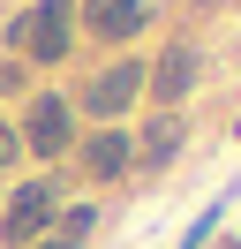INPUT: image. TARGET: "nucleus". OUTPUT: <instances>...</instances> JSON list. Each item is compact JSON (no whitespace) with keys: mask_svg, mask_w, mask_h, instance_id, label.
<instances>
[{"mask_svg":"<svg viewBox=\"0 0 241 249\" xmlns=\"http://www.w3.org/2000/svg\"><path fill=\"white\" fill-rule=\"evenodd\" d=\"M15 38L30 46V61H60L75 38V0H38L23 23H15Z\"/></svg>","mask_w":241,"mask_h":249,"instance_id":"nucleus-1","label":"nucleus"},{"mask_svg":"<svg viewBox=\"0 0 241 249\" xmlns=\"http://www.w3.org/2000/svg\"><path fill=\"white\" fill-rule=\"evenodd\" d=\"M53 181H30V189H15V204H8V219H0V242L8 249H23V242H38L45 227H53Z\"/></svg>","mask_w":241,"mask_h":249,"instance_id":"nucleus-2","label":"nucleus"},{"mask_svg":"<svg viewBox=\"0 0 241 249\" xmlns=\"http://www.w3.org/2000/svg\"><path fill=\"white\" fill-rule=\"evenodd\" d=\"M15 136H23V143H30L38 159H60V151L75 143V113L60 106V98H38V106H30V121L15 128Z\"/></svg>","mask_w":241,"mask_h":249,"instance_id":"nucleus-3","label":"nucleus"},{"mask_svg":"<svg viewBox=\"0 0 241 249\" xmlns=\"http://www.w3.org/2000/svg\"><path fill=\"white\" fill-rule=\"evenodd\" d=\"M136 91H143V61H113V68H98V76H90L83 106H90V113H120Z\"/></svg>","mask_w":241,"mask_h":249,"instance_id":"nucleus-4","label":"nucleus"},{"mask_svg":"<svg viewBox=\"0 0 241 249\" xmlns=\"http://www.w3.org/2000/svg\"><path fill=\"white\" fill-rule=\"evenodd\" d=\"M189 83H196V53H189V46H166L158 68H143V91L158 98V106H181V98H189Z\"/></svg>","mask_w":241,"mask_h":249,"instance_id":"nucleus-5","label":"nucleus"},{"mask_svg":"<svg viewBox=\"0 0 241 249\" xmlns=\"http://www.w3.org/2000/svg\"><path fill=\"white\" fill-rule=\"evenodd\" d=\"M83 166L98 174V181L128 174V166H136V136H128V128H105V136H90V143H83Z\"/></svg>","mask_w":241,"mask_h":249,"instance_id":"nucleus-6","label":"nucleus"},{"mask_svg":"<svg viewBox=\"0 0 241 249\" xmlns=\"http://www.w3.org/2000/svg\"><path fill=\"white\" fill-rule=\"evenodd\" d=\"M83 23L98 38H128V31H143V0H83Z\"/></svg>","mask_w":241,"mask_h":249,"instance_id":"nucleus-7","label":"nucleus"},{"mask_svg":"<svg viewBox=\"0 0 241 249\" xmlns=\"http://www.w3.org/2000/svg\"><path fill=\"white\" fill-rule=\"evenodd\" d=\"M173 151H181V113H158L143 136V159H173Z\"/></svg>","mask_w":241,"mask_h":249,"instance_id":"nucleus-8","label":"nucleus"},{"mask_svg":"<svg viewBox=\"0 0 241 249\" xmlns=\"http://www.w3.org/2000/svg\"><path fill=\"white\" fill-rule=\"evenodd\" d=\"M219 219H226V196H219V204H211V212H196V227H189V234H181V249H204V242H211V234H219Z\"/></svg>","mask_w":241,"mask_h":249,"instance_id":"nucleus-9","label":"nucleus"},{"mask_svg":"<svg viewBox=\"0 0 241 249\" xmlns=\"http://www.w3.org/2000/svg\"><path fill=\"white\" fill-rule=\"evenodd\" d=\"M90 219H98L90 204H68V219H60V242H83V234H90Z\"/></svg>","mask_w":241,"mask_h":249,"instance_id":"nucleus-10","label":"nucleus"},{"mask_svg":"<svg viewBox=\"0 0 241 249\" xmlns=\"http://www.w3.org/2000/svg\"><path fill=\"white\" fill-rule=\"evenodd\" d=\"M15 159H23V136H15V128L0 121V166H15Z\"/></svg>","mask_w":241,"mask_h":249,"instance_id":"nucleus-11","label":"nucleus"},{"mask_svg":"<svg viewBox=\"0 0 241 249\" xmlns=\"http://www.w3.org/2000/svg\"><path fill=\"white\" fill-rule=\"evenodd\" d=\"M45 249H75V242H60V234H53V242H45Z\"/></svg>","mask_w":241,"mask_h":249,"instance_id":"nucleus-12","label":"nucleus"}]
</instances>
